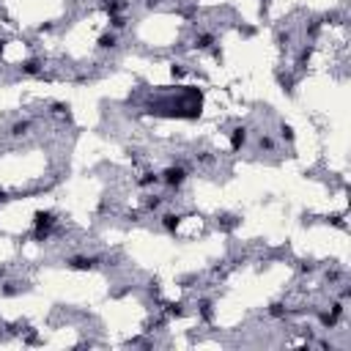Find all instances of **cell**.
<instances>
[{
    "label": "cell",
    "instance_id": "2",
    "mask_svg": "<svg viewBox=\"0 0 351 351\" xmlns=\"http://www.w3.org/2000/svg\"><path fill=\"white\" fill-rule=\"evenodd\" d=\"M99 47H104V50H107V47H115V36L113 33H110V36H102L99 39Z\"/></svg>",
    "mask_w": 351,
    "mask_h": 351
},
{
    "label": "cell",
    "instance_id": "1",
    "mask_svg": "<svg viewBox=\"0 0 351 351\" xmlns=\"http://www.w3.org/2000/svg\"><path fill=\"white\" fill-rule=\"evenodd\" d=\"M159 179L165 181V184L170 187V190H179V187L187 181V170H184L181 165H170V167H165V170H162Z\"/></svg>",
    "mask_w": 351,
    "mask_h": 351
}]
</instances>
